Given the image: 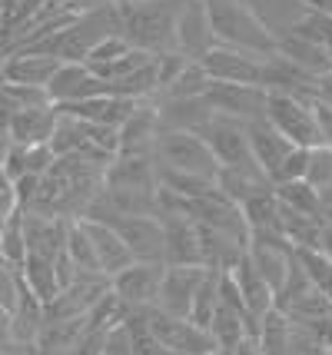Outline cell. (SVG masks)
Masks as SVG:
<instances>
[{"label": "cell", "mask_w": 332, "mask_h": 355, "mask_svg": "<svg viewBox=\"0 0 332 355\" xmlns=\"http://www.w3.org/2000/svg\"><path fill=\"white\" fill-rule=\"evenodd\" d=\"M120 37L133 50L163 57L173 53L176 0H116Z\"/></svg>", "instance_id": "cell-1"}, {"label": "cell", "mask_w": 332, "mask_h": 355, "mask_svg": "<svg viewBox=\"0 0 332 355\" xmlns=\"http://www.w3.org/2000/svg\"><path fill=\"white\" fill-rule=\"evenodd\" d=\"M203 3L216 46H233V50H243V53L272 57L276 37L256 20L246 3H239V0H203Z\"/></svg>", "instance_id": "cell-2"}, {"label": "cell", "mask_w": 332, "mask_h": 355, "mask_svg": "<svg viewBox=\"0 0 332 355\" xmlns=\"http://www.w3.org/2000/svg\"><path fill=\"white\" fill-rule=\"evenodd\" d=\"M150 156H153L157 170L190 173V176H203V180H216V173H220L203 137L190 133V130H159Z\"/></svg>", "instance_id": "cell-3"}, {"label": "cell", "mask_w": 332, "mask_h": 355, "mask_svg": "<svg viewBox=\"0 0 332 355\" xmlns=\"http://www.w3.org/2000/svg\"><path fill=\"white\" fill-rule=\"evenodd\" d=\"M200 137H203V143L209 146V153H213L220 170L243 173V176H253V180H263V183H266V176H263L259 166L253 163L250 143H246V126L243 123L226 120V116H213V120L200 130Z\"/></svg>", "instance_id": "cell-4"}, {"label": "cell", "mask_w": 332, "mask_h": 355, "mask_svg": "<svg viewBox=\"0 0 332 355\" xmlns=\"http://www.w3.org/2000/svg\"><path fill=\"white\" fill-rule=\"evenodd\" d=\"M263 120H266L279 137L289 139L292 146H299V150L319 146L316 120H313V100L289 96V93H266Z\"/></svg>", "instance_id": "cell-5"}, {"label": "cell", "mask_w": 332, "mask_h": 355, "mask_svg": "<svg viewBox=\"0 0 332 355\" xmlns=\"http://www.w3.org/2000/svg\"><path fill=\"white\" fill-rule=\"evenodd\" d=\"M143 322L166 355H216L213 336L200 325H193L190 319H176L159 309H143Z\"/></svg>", "instance_id": "cell-6"}, {"label": "cell", "mask_w": 332, "mask_h": 355, "mask_svg": "<svg viewBox=\"0 0 332 355\" xmlns=\"http://www.w3.org/2000/svg\"><path fill=\"white\" fill-rule=\"evenodd\" d=\"M216 46L209 17H206L203 0H176V20H173V53L183 60L200 63Z\"/></svg>", "instance_id": "cell-7"}, {"label": "cell", "mask_w": 332, "mask_h": 355, "mask_svg": "<svg viewBox=\"0 0 332 355\" xmlns=\"http://www.w3.org/2000/svg\"><path fill=\"white\" fill-rule=\"evenodd\" d=\"M159 279H163V263H130L127 269L110 276V293L123 302L127 312L153 309Z\"/></svg>", "instance_id": "cell-8"}, {"label": "cell", "mask_w": 332, "mask_h": 355, "mask_svg": "<svg viewBox=\"0 0 332 355\" xmlns=\"http://www.w3.org/2000/svg\"><path fill=\"white\" fill-rule=\"evenodd\" d=\"M203 73L213 83H239V87H259L263 80V67L266 57H256V53H243L233 46H213L203 60Z\"/></svg>", "instance_id": "cell-9"}, {"label": "cell", "mask_w": 332, "mask_h": 355, "mask_svg": "<svg viewBox=\"0 0 332 355\" xmlns=\"http://www.w3.org/2000/svg\"><path fill=\"white\" fill-rule=\"evenodd\" d=\"M203 100H206V107L213 110V116L250 123V120L263 116L266 90H259V87H239V83H209Z\"/></svg>", "instance_id": "cell-10"}, {"label": "cell", "mask_w": 332, "mask_h": 355, "mask_svg": "<svg viewBox=\"0 0 332 355\" xmlns=\"http://www.w3.org/2000/svg\"><path fill=\"white\" fill-rule=\"evenodd\" d=\"M103 223L123 239L133 263H163V230L157 216H107Z\"/></svg>", "instance_id": "cell-11"}, {"label": "cell", "mask_w": 332, "mask_h": 355, "mask_svg": "<svg viewBox=\"0 0 332 355\" xmlns=\"http://www.w3.org/2000/svg\"><path fill=\"white\" fill-rule=\"evenodd\" d=\"M44 93H47V100L53 107H70V103H83V100L103 96L110 90L87 63H60V70L50 77Z\"/></svg>", "instance_id": "cell-12"}, {"label": "cell", "mask_w": 332, "mask_h": 355, "mask_svg": "<svg viewBox=\"0 0 332 355\" xmlns=\"http://www.w3.org/2000/svg\"><path fill=\"white\" fill-rule=\"evenodd\" d=\"M203 276H206L203 266H163V279H159V293L153 309L176 315V319H186L193 295L200 289Z\"/></svg>", "instance_id": "cell-13"}, {"label": "cell", "mask_w": 332, "mask_h": 355, "mask_svg": "<svg viewBox=\"0 0 332 355\" xmlns=\"http://www.w3.org/2000/svg\"><path fill=\"white\" fill-rule=\"evenodd\" d=\"M243 126H246V143H250L253 163L259 166V173L266 176V183L272 186V180L283 170V163L296 153L299 146H292L286 137H279L263 116H259V120H250V123H243Z\"/></svg>", "instance_id": "cell-14"}, {"label": "cell", "mask_w": 332, "mask_h": 355, "mask_svg": "<svg viewBox=\"0 0 332 355\" xmlns=\"http://www.w3.org/2000/svg\"><path fill=\"white\" fill-rule=\"evenodd\" d=\"M163 230V266H203L200 263V230L186 213H159Z\"/></svg>", "instance_id": "cell-15"}, {"label": "cell", "mask_w": 332, "mask_h": 355, "mask_svg": "<svg viewBox=\"0 0 332 355\" xmlns=\"http://www.w3.org/2000/svg\"><path fill=\"white\" fill-rule=\"evenodd\" d=\"M159 130L163 126H159L157 116V103L143 100L140 107L127 116V123L116 130V156H150Z\"/></svg>", "instance_id": "cell-16"}, {"label": "cell", "mask_w": 332, "mask_h": 355, "mask_svg": "<svg viewBox=\"0 0 332 355\" xmlns=\"http://www.w3.org/2000/svg\"><path fill=\"white\" fill-rule=\"evenodd\" d=\"M272 53H276L283 63H289L292 70H299V73H306V77H313V80H319L322 73H329L332 70V60L326 57V50H322L313 37H306L302 31L276 37Z\"/></svg>", "instance_id": "cell-17"}, {"label": "cell", "mask_w": 332, "mask_h": 355, "mask_svg": "<svg viewBox=\"0 0 332 355\" xmlns=\"http://www.w3.org/2000/svg\"><path fill=\"white\" fill-rule=\"evenodd\" d=\"M24 219V246L27 256L37 259H57L64 252V239H67V226L70 219H57V216H40V213H20Z\"/></svg>", "instance_id": "cell-18"}, {"label": "cell", "mask_w": 332, "mask_h": 355, "mask_svg": "<svg viewBox=\"0 0 332 355\" xmlns=\"http://www.w3.org/2000/svg\"><path fill=\"white\" fill-rule=\"evenodd\" d=\"M103 189H133L157 193V163L153 156H113L103 170Z\"/></svg>", "instance_id": "cell-19"}, {"label": "cell", "mask_w": 332, "mask_h": 355, "mask_svg": "<svg viewBox=\"0 0 332 355\" xmlns=\"http://www.w3.org/2000/svg\"><path fill=\"white\" fill-rule=\"evenodd\" d=\"M60 70L57 57L47 53H33V50H10L3 60H0V80L7 83H24V87H47L50 77Z\"/></svg>", "instance_id": "cell-20"}, {"label": "cell", "mask_w": 332, "mask_h": 355, "mask_svg": "<svg viewBox=\"0 0 332 355\" xmlns=\"http://www.w3.org/2000/svg\"><path fill=\"white\" fill-rule=\"evenodd\" d=\"M57 107L44 103V107H30V110H17L10 116L7 126V139L14 146H47L53 137V126H57Z\"/></svg>", "instance_id": "cell-21"}, {"label": "cell", "mask_w": 332, "mask_h": 355, "mask_svg": "<svg viewBox=\"0 0 332 355\" xmlns=\"http://www.w3.org/2000/svg\"><path fill=\"white\" fill-rule=\"evenodd\" d=\"M80 226H83V232H87V239H90V246H94L96 266H100V272H103L107 279L116 276L120 269H127V266L133 263V256H130V249L123 246V239H120L107 223L80 219Z\"/></svg>", "instance_id": "cell-22"}, {"label": "cell", "mask_w": 332, "mask_h": 355, "mask_svg": "<svg viewBox=\"0 0 332 355\" xmlns=\"http://www.w3.org/2000/svg\"><path fill=\"white\" fill-rule=\"evenodd\" d=\"M229 276H233V282H236V293H239V299H243V309H246V315H250V322L253 325L259 322L269 309H276V295H272V289L263 282V276L250 266L246 256L229 269Z\"/></svg>", "instance_id": "cell-23"}, {"label": "cell", "mask_w": 332, "mask_h": 355, "mask_svg": "<svg viewBox=\"0 0 332 355\" xmlns=\"http://www.w3.org/2000/svg\"><path fill=\"white\" fill-rule=\"evenodd\" d=\"M239 3H246L253 10V17L272 37L292 33L306 20V14H309L306 0H239Z\"/></svg>", "instance_id": "cell-24"}, {"label": "cell", "mask_w": 332, "mask_h": 355, "mask_svg": "<svg viewBox=\"0 0 332 355\" xmlns=\"http://www.w3.org/2000/svg\"><path fill=\"white\" fill-rule=\"evenodd\" d=\"M53 163V153L47 146H14L7 143V153H3V163H0V176L7 183H17L24 176H44Z\"/></svg>", "instance_id": "cell-25"}, {"label": "cell", "mask_w": 332, "mask_h": 355, "mask_svg": "<svg viewBox=\"0 0 332 355\" xmlns=\"http://www.w3.org/2000/svg\"><path fill=\"white\" fill-rule=\"evenodd\" d=\"M40 325H44V306L20 282V299L10 309V342L14 345H33L40 336Z\"/></svg>", "instance_id": "cell-26"}, {"label": "cell", "mask_w": 332, "mask_h": 355, "mask_svg": "<svg viewBox=\"0 0 332 355\" xmlns=\"http://www.w3.org/2000/svg\"><path fill=\"white\" fill-rule=\"evenodd\" d=\"M20 272V282L24 289L40 302V306H50L57 295H60V282H57V272H53V263L50 259H37V256H27L24 266L17 269Z\"/></svg>", "instance_id": "cell-27"}, {"label": "cell", "mask_w": 332, "mask_h": 355, "mask_svg": "<svg viewBox=\"0 0 332 355\" xmlns=\"http://www.w3.org/2000/svg\"><path fill=\"white\" fill-rule=\"evenodd\" d=\"M289 336H292V325H289V319H286L279 309H269L266 315L256 322V332H253V339L263 355H286Z\"/></svg>", "instance_id": "cell-28"}, {"label": "cell", "mask_w": 332, "mask_h": 355, "mask_svg": "<svg viewBox=\"0 0 332 355\" xmlns=\"http://www.w3.org/2000/svg\"><path fill=\"white\" fill-rule=\"evenodd\" d=\"M272 196L279 200L283 209L289 213H299V216L319 219V193L306 180H289V183H276L272 186ZM322 223V219H319Z\"/></svg>", "instance_id": "cell-29"}, {"label": "cell", "mask_w": 332, "mask_h": 355, "mask_svg": "<svg viewBox=\"0 0 332 355\" xmlns=\"http://www.w3.org/2000/svg\"><path fill=\"white\" fill-rule=\"evenodd\" d=\"M64 256L70 259L73 272H100V266H96V256H94V246H90L87 232H83V226H80V219H70V226H67ZM100 276H103V272H100Z\"/></svg>", "instance_id": "cell-30"}, {"label": "cell", "mask_w": 332, "mask_h": 355, "mask_svg": "<svg viewBox=\"0 0 332 355\" xmlns=\"http://www.w3.org/2000/svg\"><path fill=\"white\" fill-rule=\"evenodd\" d=\"M27 259V246H24V219L20 209L0 226V263H7L10 269H20Z\"/></svg>", "instance_id": "cell-31"}, {"label": "cell", "mask_w": 332, "mask_h": 355, "mask_svg": "<svg viewBox=\"0 0 332 355\" xmlns=\"http://www.w3.org/2000/svg\"><path fill=\"white\" fill-rule=\"evenodd\" d=\"M47 0H0V37L24 27Z\"/></svg>", "instance_id": "cell-32"}, {"label": "cell", "mask_w": 332, "mask_h": 355, "mask_svg": "<svg viewBox=\"0 0 332 355\" xmlns=\"http://www.w3.org/2000/svg\"><path fill=\"white\" fill-rule=\"evenodd\" d=\"M296 31H302L306 37H313V40L326 50V57L332 60V17H322V14H316V10H309Z\"/></svg>", "instance_id": "cell-33"}, {"label": "cell", "mask_w": 332, "mask_h": 355, "mask_svg": "<svg viewBox=\"0 0 332 355\" xmlns=\"http://www.w3.org/2000/svg\"><path fill=\"white\" fill-rule=\"evenodd\" d=\"M286 355H332V345L329 342H322V339H316V336H309V332L292 329Z\"/></svg>", "instance_id": "cell-34"}, {"label": "cell", "mask_w": 332, "mask_h": 355, "mask_svg": "<svg viewBox=\"0 0 332 355\" xmlns=\"http://www.w3.org/2000/svg\"><path fill=\"white\" fill-rule=\"evenodd\" d=\"M20 299V272L10 269L7 263H0V309L10 312Z\"/></svg>", "instance_id": "cell-35"}, {"label": "cell", "mask_w": 332, "mask_h": 355, "mask_svg": "<svg viewBox=\"0 0 332 355\" xmlns=\"http://www.w3.org/2000/svg\"><path fill=\"white\" fill-rule=\"evenodd\" d=\"M100 355H133V342H130L127 322H120L116 329H110L103 342H100Z\"/></svg>", "instance_id": "cell-36"}, {"label": "cell", "mask_w": 332, "mask_h": 355, "mask_svg": "<svg viewBox=\"0 0 332 355\" xmlns=\"http://www.w3.org/2000/svg\"><path fill=\"white\" fill-rule=\"evenodd\" d=\"M313 120H316L319 146H329V150H332V107H326V103H316V100H313Z\"/></svg>", "instance_id": "cell-37"}, {"label": "cell", "mask_w": 332, "mask_h": 355, "mask_svg": "<svg viewBox=\"0 0 332 355\" xmlns=\"http://www.w3.org/2000/svg\"><path fill=\"white\" fill-rule=\"evenodd\" d=\"M316 252H322V256H326V259H332V219L329 223H322V226H319V236H316Z\"/></svg>", "instance_id": "cell-38"}, {"label": "cell", "mask_w": 332, "mask_h": 355, "mask_svg": "<svg viewBox=\"0 0 332 355\" xmlns=\"http://www.w3.org/2000/svg\"><path fill=\"white\" fill-rule=\"evenodd\" d=\"M316 103L332 107V70H329V73H322V77L316 80Z\"/></svg>", "instance_id": "cell-39"}, {"label": "cell", "mask_w": 332, "mask_h": 355, "mask_svg": "<svg viewBox=\"0 0 332 355\" xmlns=\"http://www.w3.org/2000/svg\"><path fill=\"white\" fill-rule=\"evenodd\" d=\"M17 209H20V206H17V200H14V189H3V193H0V226L14 216Z\"/></svg>", "instance_id": "cell-40"}, {"label": "cell", "mask_w": 332, "mask_h": 355, "mask_svg": "<svg viewBox=\"0 0 332 355\" xmlns=\"http://www.w3.org/2000/svg\"><path fill=\"white\" fill-rule=\"evenodd\" d=\"M226 355H263V352H259L256 339H250V336H246V339H239L233 349H226Z\"/></svg>", "instance_id": "cell-41"}, {"label": "cell", "mask_w": 332, "mask_h": 355, "mask_svg": "<svg viewBox=\"0 0 332 355\" xmlns=\"http://www.w3.org/2000/svg\"><path fill=\"white\" fill-rule=\"evenodd\" d=\"M0 355H37L33 345H14V342H3L0 345Z\"/></svg>", "instance_id": "cell-42"}]
</instances>
